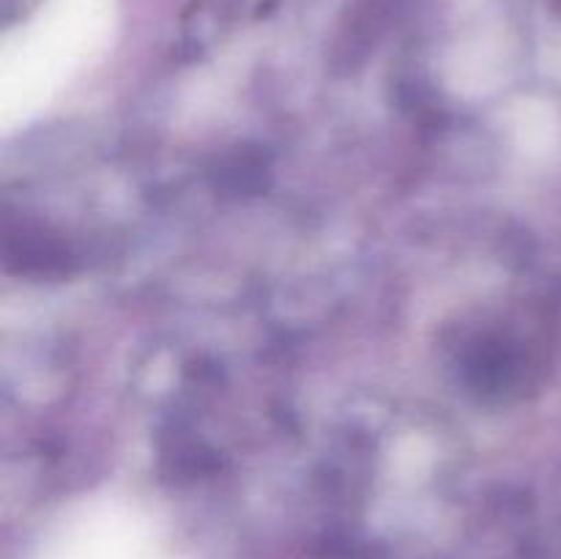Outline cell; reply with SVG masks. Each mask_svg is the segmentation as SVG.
<instances>
[{"mask_svg":"<svg viewBox=\"0 0 561 559\" xmlns=\"http://www.w3.org/2000/svg\"><path fill=\"white\" fill-rule=\"evenodd\" d=\"M27 3H33V0H5V11H11L14 5H27Z\"/></svg>","mask_w":561,"mask_h":559,"instance_id":"6da1fadb","label":"cell"},{"mask_svg":"<svg viewBox=\"0 0 561 559\" xmlns=\"http://www.w3.org/2000/svg\"><path fill=\"white\" fill-rule=\"evenodd\" d=\"M553 3H557V9L561 11V0H553Z\"/></svg>","mask_w":561,"mask_h":559,"instance_id":"7a4b0ae2","label":"cell"}]
</instances>
